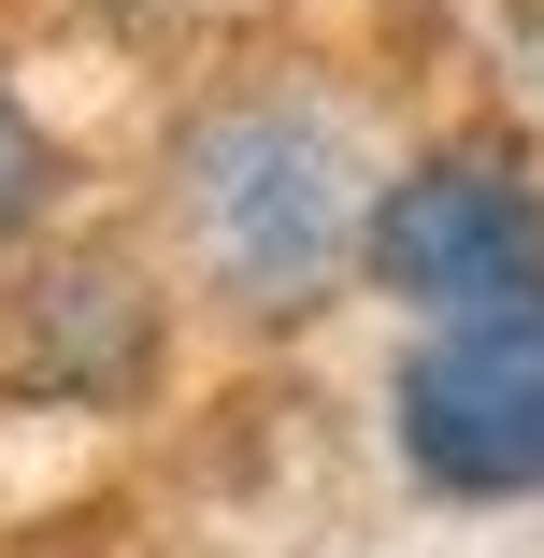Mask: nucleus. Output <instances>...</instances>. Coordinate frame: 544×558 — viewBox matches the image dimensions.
<instances>
[{"instance_id":"nucleus-4","label":"nucleus","mask_w":544,"mask_h":558,"mask_svg":"<svg viewBox=\"0 0 544 558\" xmlns=\"http://www.w3.org/2000/svg\"><path fill=\"white\" fill-rule=\"evenodd\" d=\"M29 387L44 401H144L158 387V287L116 258H72L29 287Z\"/></svg>"},{"instance_id":"nucleus-1","label":"nucleus","mask_w":544,"mask_h":558,"mask_svg":"<svg viewBox=\"0 0 544 558\" xmlns=\"http://www.w3.org/2000/svg\"><path fill=\"white\" fill-rule=\"evenodd\" d=\"M172 230L244 329H301L359 287L373 172L330 100H215L172 144Z\"/></svg>"},{"instance_id":"nucleus-3","label":"nucleus","mask_w":544,"mask_h":558,"mask_svg":"<svg viewBox=\"0 0 544 558\" xmlns=\"http://www.w3.org/2000/svg\"><path fill=\"white\" fill-rule=\"evenodd\" d=\"M387 429L430 501H544V315H430L387 373Z\"/></svg>"},{"instance_id":"nucleus-2","label":"nucleus","mask_w":544,"mask_h":558,"mask_svg":"<svg viewBox=\"0 0 544 558\" xmlns=\"http://www.w3.org/2000/svg\"><path fill=\"white\" fill-rule=\"evenodd\" d=\"M359 287H387L415 329L430 315H544V186L501 144H445L373 186Z\"/></svg>"},{"instance_id":"nucleus-5","label":"nucleus","mask_w":544,"mask_h":558,"mask_svg":"<svg viewBox=\"0 0 544 558\" xmlns=\"http://www.w3.org/2000/svg\"><path fill=\"white\" fill-rule=\"evenodd\" d=\"M44 215H58V130L29 116L15 86H0V258H15Z\"/></svg>"}]
</instances>
